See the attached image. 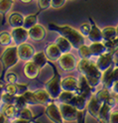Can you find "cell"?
Segmentation results:
<instances>
[{"mask_svg":"<svg viewBox=\"0 0 118 123\" xmlns=\"http://www.w3.org/2000/svg\"><path fill=\"white\" fill-rule=\"evenodd\" d=\"M76 68L86 79L91 87L96 88L101 83L102 72L97 68L95 63L90 61V59H81L77 62Z\"/></svg>","mask_w":118,"mask_h":123,"instance_id":"obj_1","label":"cell"},{"mask_svg":"<svg viewBox=\"0 0 118 123\" xmlns=\"http://www.w3.org/2000/svg\"><path fill=\"white\" fill-rule=\"evenodd\" d=\"M49 28L52 31H55V32L59 33L61 36L65 37L66 39H68L70 42V44H72L73 48H75V49H78L81 46L85 44L84 36L78 30L70 27L68 25L59 26V25H56V24H50Z\"/></svg>","mask_w":118,"mask_h":123,"instance_id":"obj_2","label":"cell"},{"mask_svg":"<svg viewBox=\"0 0 118 123\" xmlns=\"http://www.w3.org/2000/svg\"><path fill=\"white\" fill-rule=\"evenodd\" d=\"M0 61L5 70H9L13 68L19 62V56L17 52V46H7V48L3 51Z\"/></svg>","mask_w":118,"mask_h":123,"instance_id":"obj_3","label":"cell"},{"mask_svg":"<svg viewBox=\"0 0 118 123\" xmlns=\"http://www.w3.org/2000/svg\"><path fill=\"white\" fill-rule=\"evenodd\" d=\"M53 68H54V75L53 78L48 80L45 83V89L49 92V94L51 95V97L53 99H57L58 96L60 95V93L62 92V86H61V81H62V78L60 74L58 73L57 68L52 65Z\"/></svg>","mask_w":118,"mask_h":123,"instance_id":"obj_4","label":"cell"},{"mask_svg":"<svg viewBox=\"0 0 118 123\" xmlns=\"http://www.w3.org/2000/svg\"><path fill=\"white\" fill-rule=\"evenodd\" d=\"M59 107H60L62 117L64 119V121L74 122V121H77L78 118H80V115H81V111H78L73 105H70L68 103L60 102Z\"/></svg>","mask_w":118,"mask_h":123,"instance_id":"obj_5","label":"cell"},{"mask_svg":"<svg viewBox=\"0 0 118 123\" xmlns=\"http://www.w3.org/2000/svg\"><path fill=\"white\" fill-rule=\"evenodd\" d=\"M58 63L64 72H73L76 70L77 60L73 54H70V52L62 54V56L58 60Z\"/></svg>","mask_w":118,"mask_h":123,"instance_id":"obj_6","label":"cell"},{"mask_svg":"<svg viewBox=\"0 0 118 123\" xmlns=\"http://www.w3.org/2000/svg\"><path fill=\"white\" fill-rule=\"evenodd\" d=\"M114 52L107 51L97 57V61L95 62V64L101 72H104L114 64Z\"/></svg>","mask_w":118,"mask_h":123,"instance_id":"obj_7","label":"cell"},{"mask_svg":"<svg viewBox=\"0 0 118 123\" xmlns=\"http://www.w3.org/2000/svg\"><path fill=\"white\" fill-rule=\"evenodd\" d=\"M45 112H46V115L48 116V118L52 122H55V123L64 122V119H62V113H61V110H60V107L54 101H51L46 105Z\"/></svg>","mask_w":118,"mask_h":123,"instance_id":"obj_8","label":"cell"},{"mask_svg":"<svg viewBox=\"0 0 118 123\" xmlns=\"http://www.w3.org/2000/svg\"><path fill=\"white\" fill-rule=\"evenodd\" d=\"M17 52H18L19 60H21L23 62L31 61L33 58V56L35 55V53H36L35 48L31 44H29L27 42L18 45L17 46Z\"/></svg>","mask_w":118,"mask_h":123,"instance_id":"obj_9","label":"cell"},{"mask_svg":"<svg viewBox=\"0 0 118 123\" xmlns=\"http://www.w3.org/2000/svg\"><path fill=\"white\" fill-rule=\"evenodd\" d=\"M94 95L96 96V98L101 102V103H108L109 105H111L114 107L116 103V99L114 96V93L111 91V89H108L107 87H102L100 90L96 91Z\"/></svg>","mask_w":118,"mask_h":123,"instance_id":"obj_10","label":"cell"},{"mask_svg":"<svg viewBox=\"0 0 118 123\" xmlns=\"http://www.w3.org/2000/svg\"><path fill=\"white\" fill-rule=\"evenodd\" d=\"M94 92H95V88L91 87L88 84L86 79L81 74V78L78 79V89H77L76 93L82 95L86 100H88V99L94 94Z\"/></svg>","mask_w":118,"mask_h":123,"instance_id":"obj_11","label":"cell"},{"mask_svg":"<svg viewBox=\"0 0 118 123\" xmlns=\"http://www.w3.org/2000/svg\"><path fill=\"white\" fill-rule=\"evenodd\" d=\"M11 36L13 42L15 45L18 46L22 43L27 42L29 39V34H28V30L25 29L24 27H16V28H12L11 30Z\"/></svg>","mask_w":118,"mask_h":123,"instance_id":"obj_12","label":"cell"},{"mask_svg":"<svg viewBox=\"0 0 118 123\" xmlns=\"http://www.w3.org/2000/svg\"><path fill=\"white\" fill-rule=\"evenodd\" d=\"M46 28L41 25V24H36L32 28H30L28 30V34H29V39L33 40V41H43L46 37Z\"/></svg>","mask_w":118,"mask_h":123,"instance_id":"obj_13","label":"cell"},{"mask_svg":"<svg viewBox=\"0 0 118 123\" xmlns=\"http://www.w3.org/2000/svg\"><path fill=\"white\" fill-rule=\"evenodd\" d=\"M61 86L62 90L67 91H72V92H77L78 89V80L75 79L73 75L66 76L65 79H62L61 81Z\"/></svg>","mask_w":118,"mask_h":123,"instance_id":"obj_14","label":"cell"},{"mask_svg":"<svg viewBox=\"0 0 118 123\" xmlns=\"http://www.w3.org/2000/svg\"><path fill=\"white\" fill-rule=\"evenodd\" d=\"M101 104L102 103L96 98V96L93 94L87 100V104H86V110H87V112L91 115L93 118L97 119L98 118V111L100 109Z\"/></svg>","mask_w":118,"mask_h":123,"instance_id":"obj_15","label":"cell"},{"mask_svg":"<svg viewBox=\"0 0 118 123\" xmlns=\"http://www.w3.org/2000/svg\"><path fill=\"white\" fill-rule=\"evenodd\" d=\"M44 52L50 62H58V60L62 56V52L58 48V46L55 44V42L47 45Z\"/></svg>","mask_w":118,"mask_h":123,"instance_id":"obj_16","label":"cell"},{"mask_svg":"<svg viewBox=\"0 0 118 123\" xmlns=\"http://www.w3.org/2000/svg\"><path fill=\"white\" fill-rule=\"evenodd\" d=\"M90 21V31H89V34L87 36L88 40L93 43V42H102L103 41V38H102V32H101V29L96 25V23L93 21V19L91 17L88 18Z\"/></svg>","mask_w":118,"mask_h":123,"instance_id":"obj_17","label":"cell"},{"mask_svg":"<svg viewBox=\"0 0 118 123\" xmlns=\"http://www.w3.org/2000/svg\"><path fill=\"white\" fill-rule=\"evenodd\" d=\"M24 74L30 80H34L40 74V68L39 67L32 61L26 62V64L24 66Z\"/></svg>","mask_w":118,"mask_h":123,"instance_id":"obj_18","label":"cell"},{"mask_svg":"<svg viewBox=\"0 0 118 123\" xmlns=\"http://www.w3.org/2000/svg\"><path fill=\"white\" fill-rule=\"evenodd\" d=\"M68 104L73 105L74 107L78 110V111H84L86 109V104H87V100L81 94L75 93V95L72 97V99L69 100Z\"/></svg>","mask_w":118,"mask_h":123,"instance_id":"obj_19","label":"cell"},{"mask_svg":"<svg viewBox=\"0 0 118 123\" xmlns=\"http://www.w3.org/2000/svg\"><path fill=\"white\" fill-rule=\"evenodd\" d=\"M35 96L37 98L38 104H42V105H47L49 102L53 101V98L49 94V92L47 91L45 88H39L34 91Z\"/></svg>","mask_w":118,"mask_h":123,"instance_id":"obj_20","label":"cell"},{"mask_svg":"<svg viewBox=\"0 0 118 123\" xmlns=\"http://www.w3.org/2000/svg\"><path fill=\"white\" fill-rule=\"evenodd\" d=\"M113 107L111 105H109L108 103H102L100 106V109L98 111V121L101 122H109L110 114H111Z\"/></svg>","mask_w":118,"mask_h":123,"instance_id":"obj_21","label":"cell"},{"mask_svg":"<svg viewBox=\"0 0 118 123\" xmlns=\"http://www.w3.org/2000/svg\"><path fill=\"white\" fill-rule=\"evenodd\" d=\"M23 22H24V16L18 12H13L8 17V24L12 28L16 27H23Z\"/></svg>","mask_w":118,"mask_h":123,"instance_id":"obj_22","label":"cell"},{"mask_svg":"<svg viewBox=\"0 0 118 123\" xmlns=\"http://www.w3.org/2000/svg\"><path fill=\"white\" fill-rule=\"evenodd\" d=\"M55 44L58 46V48L60 49L62 54L68 53L73 49V46H72V44H70V42L62 36H60L59 38H57V40L55 41Z\"/></svg>","mask_w":118,"mask_h":123,"instance_id":"obj_23","label":"cell"},{"mask_svg":"<svg viewBox=\"0 0 118 123\" xmlns=\"http://www.w3.org/2000/svg\"><path fill=\"white\" fill-rule=\"evenodd\" d=\"M89 49L92 57H98L101 54L107 52V48L103 42H93L89 45Z\"/></svg>","mask_w":118,"mask_h":123,"instance_id":"obj_24","label":"cell"},{"mask_svg":"<svg viewBox=\"0 0 118 123\" xmlns=\"http://www.w3.org/2000/svg\"><path fill=\"white\" fill-rule=\"evenodd\" d=\"M31 61L34 62V63L39 67L40 70H42V68L49 63V60L47 58L45 52H36Z\"/></svg>","mask_w":118,"mask_h":123,"instance_id":"obj_25","label":"cell"},{"mask_svg":"<svg viewBox=\"0 0 118 123\" xmlns=\"http://www.w3.org/2000/svg\"><path fill=\"white\" fill-rule=\"evenodd\" d=\"M18 108L14 104H4L2 107V113L7 118H15L18 116Z\"/></svg>","mask_w":118,"mask_h":123,"instance_id":"obj_26","label":"cell"},{"mask_svg":"<svg viewBox=\"0 0 118 123\" xmlns=\"http://www.w3.org/2000/svg\"><path fill=\"white\" fill-rule=\"evenodd\" d=\"M101 32H102L103 41H110V40H113V39H115V38H117L116 27H112V26L104 27L101 30Z\"/></svg>","mask_w":118,"mask_h":123,"instance_id":"obj_27","label":"cell"},{"mask_svg":"<svg viewBox=\"0 0 118 123\" xmlns=\"http://www.w3.org/2000/svg\"><path fill=\"white\" fill-rule=\"evenodd\" d=\"M38 24V13L36 14H30L28 16L24 17V22H23V27L25 29L29 30L30 28H32Z\"/></svg>","mask_w":118,"mask_h":123,"instance_id":"obj_28","label":"cell"},{"mask_svg":"<svg viewBox=\"0 0 118 123\" xmlns=\"http://www.w3.org/2000/svg\"><path fill=\"white\" fill-rule=\"evenodd\" d=\"M14 0H0V14H7L12 8Z\"/></svg>","mask_w":118,"mask_h":123,"instance_id":"obj_29","label":"cell"},{"mask_svg":"<svg viewBox=\"0 0 118 123\" xmlns=\"http://www.w3.org/2000/svg\"><path fill=\"white\" fill-rule=\"evenodd\" d=\"M75 92H72V91H67V90H62V92L60 93V95L58 96V101L62 102V103H68L69 100L72 99V97L75 95Z\"/></svg>","mask_w":118,"mask_h":123,"instance_id":"obj_30","label":"cell"},{"mask_svg":"<svg viewBox=\"0 0 118 123\" xmlns=\"http://www.w3.org/2000/svg\"><path fill=\"white\" fill-rule=\"evenodd\" d=\"M77 51H78V56H80L81 59H90L92 57L89 46H86L85 44L81 46V47L77 49Z\"/></svg>","mask_w":118,"mask_h":123,"instance_id":"obj_31","label":"cell"},{"mask_svg":"<svg viewBox=\"0 0 118 123\" xmlns=\"http://www.w3.org/2000/svg\"><path fill=\"white\" fill-rule=\"evenodd\" d=\"M18 116L19 117H22V118H24L26 120H28L29 122L30 121H32L33 118H34V114L32 112V110H31L30 108H28V107H24V108H22L18 111Z\"/></svg>","mask_w":118,"mask_h":123,"instance_id":"obj_32","label":"cell"},{"mask_svg":"<svg viewBox=\"0 0 118 123\" xmlns=\"http://www.w3.org/2000/svg\"><path fill=\"white\" fill-rule=\"evenodd\" d=\"M23 95H24V97L26 99L27 104H29V105H37L38 104V101H37V98L35 96L34 91H30L28 89L23 93Z\"/></svg>","mask_w":118,"mask_h":123,"instance_id":"obj_33","label":"cell"},{"mask_svg":"<svg viewBox=\"0 0 118 123\" xmlns=\"http://www.w3.org/2000/svg\"><path fill=\"white\" fill-rule=\"evenodd\" d=\"M13 42L11 33L9 32H1L0 33V45L2 46H10Z\"/></svg>","mask_w":118,"mask_h":123,"instance_id":"obj_34","label":"cell"},{"mask_svg":"<svg viewBox=\"0 0 118 123\" xmlns=\"http://www.w3.org/2000/svg\"><path fill=\"white\" fill-rule=\"evenodd\" d=\"M102 42L106 46L107 51H111L114 53L118 51V38H115V39L110 40V41H102Z\"/></svg>","mask_w":118,"mask_h":123,"instance_id":"obj_35","label":"cell"},{"mask_svg":"<svg viewBox=\"0 0 118 123\" xmlns=\"http://www.w3.org/2000/svg\"><path fill=\"white\" fill-rule=\"evenodd\" d=\"M15 97H16L15 94H11V93H8V92H6V91H3L2 95H1V101L4 104H14Z\"/></svg>","mask_w":118,"mask_h":123,"instance_id":"obj_36","label":"cell"},{"mask_svg":"<svg viewBox=\"0 0 118 123\" xmlns=\"http://www.w3.org/2000/svg\"><path fill=\"white\" fill-rule=\"evenodd\" d=\"M14 105L17 107L18 110L24 108V107H26L28 104L26 102V99L24 97V95L23 94H18L16 95V97H15V102H14Z\"/></svg>","mask_w":118,"mask_h":123,"instance_id":"obj_37","label":"cell"},{"mask_svg":"<svg viewBox=\"0 0 118 123\" xmlns=\"http://www.w3.org/2000/svg\"><path fill=\"white\" fill-rule=\"evenodd\" d=\"M90 28H91V25L90 23H83L78 28V31L84 36V37H87L88 34H89V31H90Z\"/></svg>","mask_w":118,"mask_h":123,"instance_id":"obj_38","label":"cell"},{"mask_svg":"<svg viewBox=\"0 0 118 123\" xmlns=\"http://www.w3.org/2000/svg\"><path fill=\"white\" fill-rule=\"evenodd\" d=\"M5 80H6L7 82H9V83H16L18 81V75L15 73L8 72L5 75Z\"/></svg>","mask_w":118,"mask_h":123,"instance_id":"obj_39","label":"cell"},{"mask_svg":"<svg viewBox=\"0 0 118 123\" xmlns=\"http://www.w3.org/2000/svg\"><path fill=\"white\" fill-rule=\"evenodd\" d=\"M16 84V95L23 94L26 90H28V83H15Z\"/></svg>","mask_w":118,"mask_h":123,"instance_id":"obj_40","label":"cell"},{"mask_svg":"<svg viewBox=\"0 0 118 123\" xmlns=\"http://www.w3.org/2000/svg\"><path fill=\"white\" fill-rule=\"evenodd\" d=\"M38 6L40 10H46L51 7V0H38Z\"/></svg>","mask_w":118,"mask_h":123,"instance_id":"obj_41","label":"cell"},{"mask_svg":"<svg viewBox=\"0 0 118 123\" xmlns=\"http://www.w3.org/2000/svg\"><path fill=\"white\" fill-rule=\"evenodd\" d=\"M67 2V0H51V7L54 9H59L62 7Z\"/></svg>","mask_w":118,"mask_h":123,"instance_id":"obj_42","label":"cell"},{"mask_svg":"<svg viewBox=\"0 0 118 123\" xmlns=\"http://www.w3.org/2000/svg\"><path fill=\"white\" fill-rule=\"evenodd\" d=\"M4 91L8 92V93L16 95V84H15V83H9L8 82L5 86V87H4Z\"/></svg>","mask_w":118,"mask_h":123,"instance_id":"obj_43","label":"cell"},{"mask_svg":"<svg viewBox=\"0 0 118 123\" xmlns=\"http://www.w3.org/2000/svg\"><path fill=\"white\" fill-rule=\"evenodd\" d=\"M109 122L111 123H118V110H112L111 114H110V118H109Z\"/></svg>","mask_w":118,"mask_h":123,"instance_id":"obj_44","label":"cell"},{"mask_svg":"<svg viewBox=\"0 0 118 123\" xmlns=\"http://www.w3.org/2000/svg\"><path fill=\"white\" fill-rule=\"evenodd\" d=\"M111 91L113 93H118V80L113 83V86L111 87Z\"/></svg>","mask_w":118,"mask_h":123,"instance_id":"obj_45","label":"cell"},{"mask_svg":"<svg viewBox=\"0 0 118 123\" xmlns=\"http://www.w3.org/2000/svg\"><path fill=\"white\" fill-rule=\"evenodd\" d=\"M2 92H3V89H2V86H0V101H1V95H2Z\"/></svg>","mask_w":118,"mask_h":123,"instance_id":"obj_46","label":"cell"},{"mask_svg":"<svg viewBox=\"0 0 118 123\" xmlns=\"http://www.w3.org/2000/svg\"><path fill=\"white\" fill-rule=\"evenodd\" d=\"M22 2H24V3H29V2H32L33 0H21Z\"/></svg>","mask_w":118,"mask_h":123,"instance_id":"obj_47","label":"cell"},{"mask_svg":"<svg viewBox=\"0 0 118 123\" xmlns=\"http://www.w3.org/2000/svg\"><path fill=\"white\" fill-rule=\"evenodd\" d=\"M114 96H115V99H116V103L118 104V93H114Z\"/></svg>","mask_w":118,"mask_h":123,"instance_id":"obj_48","label":"cell"},{"mask_svg":"<svg viewBox=\"0 0 118 123\" xmlns=\"http://www.w3.org/2000/svg\"><path fill=\"white\" fill-rule=\"evenodd\" d=\"M116 32H117V38H118V26L116 27Z\"/></svg>","mask_w":118,"mask_h":123,"instance_id":"obj_49","label":"cell"}]
</instances>
